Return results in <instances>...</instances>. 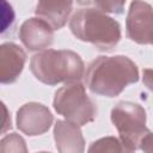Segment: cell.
<instances>
[{
    "label": "cell",
    "instance_id": "obj_1",
    "mask_svg": "<svg viewBox=\"0 0 153 153\" xmlns=\"http://www.w3.org/2000/svg\"><path fill=\"white\" fill-rule=\"evenodd\" d=\"M139 80L137 66L124 55L99 56L87 67L85 84L97 96L117 97L123 90Z\"/></svg>",
    "mask_w": 153,
    "mask_h": 153
},
{
    "label": "cell",
    "instance_id": "obj_2",
    "mask_svg": "<svg viewBox=\"0 0 153 153\" xmlns=\"http://www.w3.org/2000/svg\"><path fill=\"white\" fill-rule=\"evenodd\" d=\"M30 71L37 80L53 86L60 82L80 81L85 73V65L72 50L44 49L32 56Z\"/></svg>",
    "mask_w": 153,
    "mask_h": 153
},
{
    "label": "cell",
    "instance_id": "obj_3",
    "mask_svg": "<svg viewBox=\"0 0 153 153\" xmlns=\"http://www.w3.org/2000/svg\"><path fill=\"white\" fill-rule=\"evenodd\" d=\"M72 33L82 42L92 43L100 50H111L121 39V25L98 8H81L71 20Z\"/></svg>",
    "mask_w": 153,
    "mask_h": 153
},
{
    "label": "cell",
    "instance_id": "obj_4",
    "mask_svg": "<svg viewBox=\"0 0 153 153\" xmlns=\"http://www.w3.org/2000/svg\"><path fill=\"white\" fill-rule=\"evenodd\" d=\"M53 105L57 114L79 126L94 121L97 116V105L86 94L85 86L80 81L66 82L59 88L55 92Z\"/></svg>",
    "mask_w": 153,
    "mask_h": 153
},
{
    "label": "cell",
    "instance_id": "obj_5",
    "mask_svg": "<svg viewBox=\"0 0 153 153\" xmlns=\"http://www.w3.org/2000/svg\"><path fill=\"white\" fill-rule=\"evenodd\" d=\"M111 121L120 134L124 152L139 148L142 136L149 130L146 127V111L134 102H120L111 110Z\"/></svg>",
    "mask_w": 153,
    "mask_h": 153
},
{
    "label": "cell",
    "instance_id": "obj_6",
    "mask_svg": "<svg viewBox=\"0 0 153 153\" xmlns=\"http://www.w3.org/2000/svg\"><path fill=\"white\" fill-rule=\"evenodd\" d=\"M127 37L137 44H153V7L143 0H133L127 20Z\"/></svg>",
    "mask_w": 153,
    "mask_h": 153
},
{
    "label": "cell",
    "instance_id": "obj_7",
    "mask_svg": "<svg viewBox=\"0 0 153 153\" xmlns=\"http://www.w3.org/2000/svg\"><path fill=\"white\" fill-rule=\"evenodd\" d=\"M53 115L39 103H26L17 111V127L29 136L42 135L50 128Z\"/></svg>",
    "mask_w": 153,
    "mask_h": 153
},
{
    "label": "cell",
    "instance_id": "obj_8",
    "mask_svg": "<svg viewBox=\"0 0 153 153\" xmlns=\"http://www.w3.org/2000/svg\"><path fill=\"white\" fill-rule=\"evenodd\" d=\"M19 38L30 51L44 50L54 42V29L38 17L29 18L19 29Z\"/></svg>",
    "mask_w": 153,
    "mask_h": 153
},
{
    "label": "cell",
    "instance_id": "obj_9",
    "mask_svg": "<svg viewBox=\"0 0 153 153\" xmlns=\"http://www.w3.org/2000/svg\"><path fill=\"white\" fill-rule=\"evenodd\" d=\"M26 62L25 51L12 42L0 47V80L1 84H12L20 75Z\"/></svg>",
    "mask_w": 153,
    "mask_h": 153
},
{
    "label": "cell",
    "instance_id": "obj_10",
    "mask_svg": "<svg viewBox=\"0 0 153 153\" xmlns=\"http://www.w3.org/2000/svg\"><path fill=\"white\" fill-rule=\"evenodd\" d=\"M56 148L61 153H81L85 148L84 136L80 126L68 120H59L54 127Z\"/></svg>",
    "mask_w": 153,
    "mask_h": 153
},
{
    "label": "cell",
    "instance_id": "obj_11",
    "mask_svg": "<svg viewBox=\"0 0 153 153\" xmlns=\"http://www.w3.org/2000/svg\"><path fill=\"white\" fill-rule=\"evenodd\" d=\"M72 5L73 0H38L35 13L54 30H59L67 23L72 12Z\"/></svg>",
    "mask_w": 153,
    "mask_h": 153
},
{
    "label": "cell",
    "instance_id": "obj_12",
    "mask_svg": "<svg viewBox=\"0 0 153 153\" xmlns=\"http://www.w3.org/2000/svg\"><path fill=\"white\" fill-rule=\"evenodd\" d=\"M88 152H124V151L120 139L114 136H106L94 141L90 146Z\"/></svg>",
    "mask_w": 153,
    "mask_h": 153
},
{
    "label": "cell",
    "instance_id": "obj_13",
    "mask_svg": "<svg viewBox=\"0 0 153 153\" xmlns=\"http://www.w3.org/2000/svg\"><path fill=\"white\" fill-rule=\"evenodd\" d=\"M0 149L2 152H26V146L22 136L12 133L1 140Z\"/></svg>",
    "mask_w": 153,
    "mask_h": 153
},
{
    "label": "cell",
    "instance_id": "obj_14",
    "mask_svg": "<svg viewBox=\"0 0 153 153\" xmlns=\"http://www.w3.org/2000/svg\"><path fill=\"white\" fill-rule=\"evenodd\" d=\"M96 7L105 13L121 14L124 8L126 0H94Z\"/></svg>",
    "mask_w": 153,
    "mask_h": 153
},
{
    "label": "cell",
    "instance_id": "obj_15",
    "mask_svg": "<svg viewBox=\"0 0 153 153\" xmlns=\"http://www.w3.org/2000/svg\"><path fill=\"white\" fill-rule=\"evenodd\" d=\"M14 22V11L7 0H1V33L4 35Z\"/></svg>",
    "mask_w": 153,
    "mask_h": 153
},
{
    "label": "cell",
    "instance_id": "obj_16",
    "mask_svg": "<svg viewBox=\"0 0 153 153\" xmlns=\"http://www.w3.org/2000/svg\"><path fill=\"white\" fill-rule=\"evenodd\" d=\"M139 148L143 152H148V153H153V133L152 131H147L141 141H140V145H139Z\"/></svg>",
    "mask_w": 153,
    "mask_h": 153
},
{
    "label": "cell",
    "instance_id": "obj_17",
    "mask_svg": "<svg viewBox=\"0 0 153 153\" xmlns=\"http://www.w3.org/2000/svg\"><path fill=\"white\" fill-rule=\"evenodd\" d=\"M142 81L145 86L153 92V68H146L142 73Z\"/></svg>",
    "mask_w": 153,
    "mask_h": 153
},
{
    "label": "cell",
    "instance_id": "obj_18",
    "mask_svg": "<svg viewBox=\"0 0 153 153\" xmlns=\"http://www.w3.org/2000/svg\"><path fill=\"white\" fill-rule=\"evenodd\" d=\"M2 109L5 110V117L7 118V117H8V115H7V109H6V106H5V104H2ZM10 123H11V122H10ZM10 123H7L6 121L4 122V127H2V133H5V131H6V129H7V127H8V126L11 127V124H10Z\"/></svg>",
    "mask_w": 153,
    "mask_h": 153
},
{
    "label": "cell",
    "instance_id": "obj_19",
    "mask_svg": "<svg viewBox=\"0 0 153 153\" xmlns=\"http://www.w3.org/2000/svg\"><path fill=\"white\" fill-rule=\"evenodd\" d=\"M79 5H91V4H93L94 2V0H75Z\"/></svg>",
    "mask_w": 153,
    "mask_h": 153
}]
</instances>
